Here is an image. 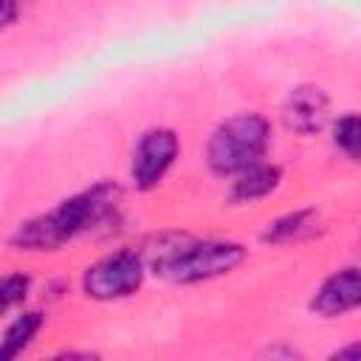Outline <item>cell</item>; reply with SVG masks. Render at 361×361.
Returning a JSON list of instances; mask_svg holds the SVG:
<instances>
[{
    "label": "cell",
    "instance_id": "1",
    "mask_svg": "<svg viewBox=\"0 0 361 361\" xmlns=\"http://www.w3.org/2000/svg\"><path fill=\"white\" fill-rule=\"evenodd\" d=\"M121 209V186L113 180H96L87 189H79L62 197L48 212H39L23 220L8 237L14 251L28 254H54L68 243L99 231L104 223L116 220Z\"/></svg>",
    "mask_w": 361,
    "mask_h": 361
},
{
    "label": "cell",
    "instance_id": "2",
    "mask_svg": "<svg viewBox=\"0 0 361 361\" xmlns=\"http://www.w3.org/2000/svg\"><path fill=\"white\" fill-rule=\"evenodd\" d=\"M147 271L172 285H200L217 276L234 274L245 259L248 248L237 240H197V237H164L152 248L144 251Z\"/></svg>",
    "mask_w": 361,
    "mask_h": 361
},
{
    "label": "cell",
    "instance_id": "3",
    "mask_svg": "<svg viewBox=\"0 0 361 361\" xmlns=\"http://www.w3.org/2000/svg\"><path fill=\"white\" fill-rule=\"evenodd\" d=\"M274 141V124L259 110L226 116L206 141V166L217 178H234L245 166L262 161Z\"/></svg>",
    "mask_w": 361,
    "mask_h": 361
},
{
    "label": "cell",
    "instance_id": "4",
    "mask_svg": "<svg viewBox=\"0 0 361 361\" xmlns=\"http://www.w3.org/2000/svg\"><path fill=\"white\" fill-rule=\"evenodd\" d=\"M147 279V259L141 248H116L82 271L79 288L90 302H121L135 296Z\"/></svg>",
    "mask_w": 361,
    "mask_h": 361
},
{
    "label": "cell",
    "instance_id": "5",
    "mask_svg": "<svg viewBox=\"0 0 361 361\" xmlns=\"http://www.w3.org/2000/svg\"><path fill=\"white\" fill-rule=\"evenodd\" d=\"M180 155V138L172 127H149L135 138L130 155V183L135 192L147 195L164 183L169 169Z\"/></svg>",
    "mask_w": 361,
    "mask_h": 361
},
{
    "label": "cell",
    "instance_id": "6",
    "mask_svg": "<svg viewBox=\"0 0 361 361\" xmlns=\"http://www.w3.org/2000/svg\"><path fill=\"white\" fill-rule=\"evenodd\" d=\"M279 118H282L285 130L293 133V135H302V138L319 135L330 124V96H327V90L322 85H313V82L293 85L288 90V96L282 99Z\"/></svg>",
    "mask_w": 361,
    "mask_h": 361
},
{
    "label": "cell",
    "instance_id": "7",
    "mask_svg": "<svg viewBox=\"0 0 361 361\" xmlns=\"http://www.w3.org/2000/svg\"><path fill=\"white\" fill-rule=\"evenodd\" d=\"M358 305H361V271H358V265H344V268L327 274L316 285V290L307 302L310 313H316L319 319L350 316L358 310Z\"/></svg>",
    "mask_w": 361,
    "mask_h": 361
},
{
    "label": "cell",
    "instance_id": "8",
    "mask_svg": "<svg viewBox=\"0 0 361 361\" xmlns=\"http://www.w3.org/2000/svg\"><path fill=\"white\" fill-rule=\"evenodd\" d=\"M282 166L274 164V161H257L251 166H245L243 172H237L234 178H228V192H226V200L231 206H251V203H259L265 197H271L279 186H282Z\"/></svg>",
    "mask_w": 361,
    "mask_h": 361
},
{
    "label": "cell",
    "instance_id": "9",
    "mask_svg": "<svg viewBox=\"0 0 361 361\" xmlns=\"http://www.w3.org/2000/svg\"><path fill=\"white\" fill-rule=\"evenodd\" d=\"M322 226V217L316 209L305 206V209H293L285 212L279 217H274L262 231H259V243L262 245H293L302 243L307 237H313Z\"/></svg>",
    "mask_w": 361,
    "mask_h": 361
},
{
    "label": "cell",
    "instance_id": "10",
    "mask_svg": "<svg viewBox=\"0 0 361 361\" xmlns=\"http://www.w3.org/2000/svg\"><path fill=\"white\" fill-rule=\"evenodd\" d=\"M45 313L39 307H20L0 333V361L20 358L42 333Z\"/></svg>",
    "mask_w": 361,
    "mask_h": 361
},
{
    "label": "cell",
    "instance_id": "11",
    "mask_svg": "<svg viewBox=\"0 0 361 361\" xmlns=\"http://www.w3.org/2000/svg\"><path fill=\"white\" fill-rule=\"evenodd\" d=\"M330 141L336 152H341L347 161H358V147H361V121L358 113L347 110L338 118H330Z\"/></svg>",
    "mask_w": 361,
    "mask_h": 361
},
{
    "label": "cell",
    "instance_id": "12",
    "mask_svg": "<svg viewBox=\"0 0 361 361\" xmlns=\"http://www.w3.org/2000/svg\"><path fill=\"white\" fill-rule=\"evenodd\" d=\"M34 288V276L28 271H8L0 274V319H6L8 313H17Z\"/></svg>",
    "mask_w": 361,
    "mask_h": 361
},
{
    "label": "cell",
    "instance_id": "13",
    "mask_svg": "<svg viewBox=\"0 0 361 361\" xmlns=\"http://www.w3.org/2000/svg\"><path fill=\"white\" fill-rule=\"evenodd\" d=\"M20 20V0H0V31L11 28Z\"/></svg>",
    "mask_w": 361,
    "mask_h": 361
},
{
    "label": "cell",
    "instance_id": "14",
    "mask_svg": "<svg viewBox=\"0 0 361 361\" xmlns=\"http://www.w3.org/2000/svg\"><path fill=\"white\" fill-rule=\"evenodd\" d=\"M262 355H268V358H302V353L296 347H285V344H274Z\"/></svg>",
    "mask_w": 361,
    "mask_h": 361
},
{
    "label": "cell",
    "instance_id": "15",
    "mask_svg": "<svg viewBox=\"0 0 361 361\" xmlns=\"http://www.w3.org/2000/svg\"><path fill=\"white\" fill-rule=\"evenodd\" d=\"M330 358H341V361H344V358H347V361H358V358H361V344H358V341H353V344H347V347H338V350H336Z\"/></svg>",
    "mask_w": 361,
    "mask_h": 361
}]
</instances>
